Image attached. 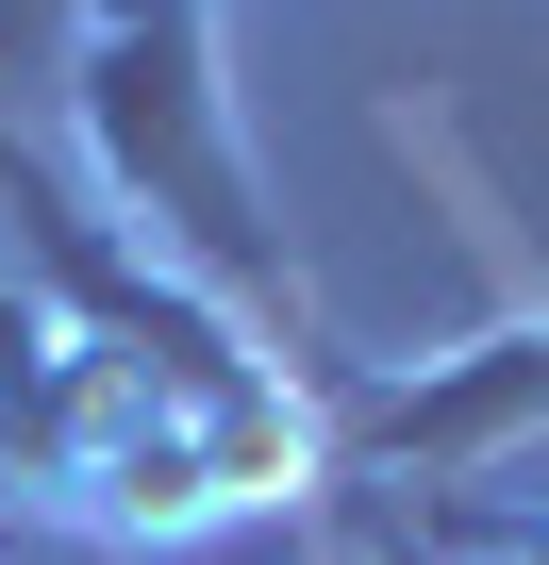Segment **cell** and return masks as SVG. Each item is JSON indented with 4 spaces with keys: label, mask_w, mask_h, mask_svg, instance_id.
<instances>
[{
    "label": "cell",
    "mask_w": 549,
    "mask_h": 565,
    "mask_svg": "<svg viewBox=\"0 0 549 565\" xmlns=\"http://www.w3.org/2000/svg\"><path fill=\"white\" fill-rule=\"evenodd\" d=\"M0 515L51 532H217L266 499L334 482V366H300L284 333H250L233 300H200L183 266H150V233L84 216L51 150L0 134Z\"/></svg>",
    "instance_id": "1"
},
{
    "label": "cell",
    "mask_w": 549,
    "mask_h": 565,
    "mask_svg": "<svg viewBox=\"0 0 549 565\" xmlns=\"http://www.w3.org/2000/svg\"><path fill=\"white\" fill-rule=\"evenodd\" d=\"M67 117L117 216H150V266H183L200 300L300 350V249L250 183L233 84H217V0H84L67 18ZM317 366V350H300Z\"/></svg>",
    "instance_id": "2"
},
{
    "label": "cell",
    "mask_w": 549,
    "mask_h": 565,
    "mask_svg": "<svg viewBox=\"0 0 549 565\" xmlns=\"http://www.w3.org/2000/svg\"><path fill=\"white\" fill-rule=\"evenodd\" d=\"M516 565H549V515H516Z\"/></svg>",
    "instance_id": "3"
},
{
    "label": "cell",
    "mask_w": 549,
    "mask_h": 565,
    "mask_svg": "<svg viewBox=\"0 0 549 565\" xmlns=\"http://www.w3.org/2000/svg\"><path fill=\"white\" fill-rule=\"evenodd\" d=\"M400 565H416V548H400Z\"/></svg>",
    "instance_id": "4"
}]
</instances>
